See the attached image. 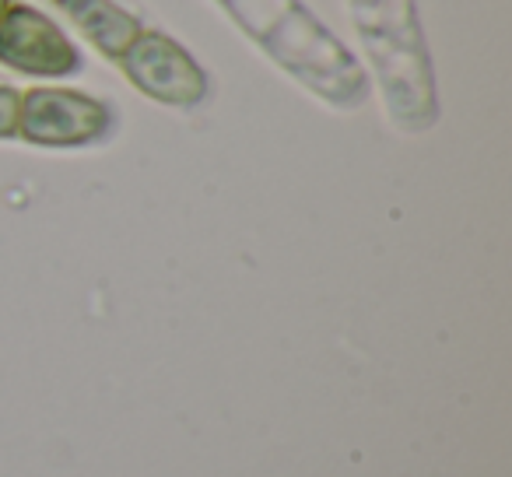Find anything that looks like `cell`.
<instances>
[{
  "mask_svg": "<svg viewBox=\"0 0 512 477\" xmlns=\"http://www.w3.org/2000/svg\"><path fill=\"white\" fill-rule=\"evenodd\" d=\"M116 64L144 95L165 102V106H197L207 92V74L165 32L141 29V36L130 43V50Z\"/></svg>",
  "mask_w": 512,
  "mask_h": 477,
  "instance_id": "3",
  "label": "cell"
},
{
  "mask_svg": "<svg viewBox=\"0 0 512 477\" xmlns=\"http://www.w3.org/2000/svg\"><path fill=\"white\" fill-rule=\"evenodd\" d=\"M0 64L29 78H64L81 64L78 46L50 15L11 4L0 15Z\"/></svg>",
  "mask_w": 512,
  "mask_h": 477,
  "instance_id": "1",
  "label": "cell"
},
{
  "mask_svg": "<svg viewBox=\"0 0 512 477\" xmlns=\"http://www.w3.org/2000/svg\"><path fill=\"white\" fill-rule=\"evenodd\" d=\"M18 106H22V95L11 85H0V137L18 134Z\"/></svg>",
  "mask_w": 512,
  "mask_h": 477,
  "instance_id": "5",
  "label": "cell"
},
{
  "mask_svg": "<svg viewBox=\"0 0 512 477\" xmlns=\"http://www.w3.org/2000/svg\"><path fill=\"white\" fill-rule=\"evenodd\" d=\"M74 25L88 36L95 50H102L109 60H120L141 36V22L130 11H123L113 0H57Z\"/></svg>",
  "mask_w": 512,
  "mask_h": 477,
  "instance_id": "4",
  "label": "cell"
},
{
  "mask_svg": "<svg viewBox=\"0 0 512 477\" xmlns=\"http://www.w3.org/2000/svg\"><path fill=\"white\" fill-rule=\"evenodd\" d=\"M11 4H15V0H0V15H4V11H8Z\"/></svg>",
  "mask_w": 512,
  "mask_h": 477,
  "instance_id": "6",
  "label": "cell"
},
{
  "mask_svg": "<svg viewBox=\"0 0 512 477\" xmlns=\"http://www.w3.org/2000/svg\"><path fill=\"white\" fill-rule=\"evenodd\" d=\"M109 127V109L71 88H29L18 106V134L46 148H78Z\"/></svg>",
  "mask_w": 512,
  "mask_h": 477,
  "instance_id": "2",
  "label": "cell"
}]
</instances>
